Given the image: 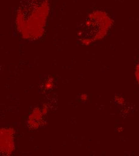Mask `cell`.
Here are the masks:
<instances>
[{
    "label": "cell",
    "mask_w": 139,
    "mask_h": 156,
    "mask_svg": "<svg viewBox=\"0 0 139 156\" xmlns=\"http://www.w3.org/2000/svg\"><path fill=\"white\" fill-rule=\"evenodd\" d=\"M101 24L98 20L91 19L85 22L81 30V36L85 40L95 39L101 31Z\"/></svg>",
    "instance_id": "obj_1"
}]
</instances>
